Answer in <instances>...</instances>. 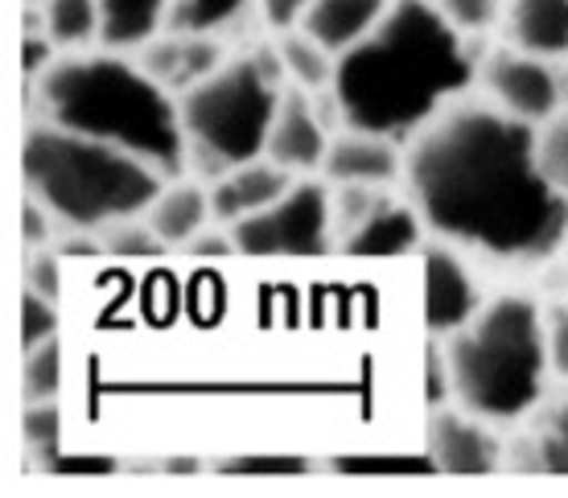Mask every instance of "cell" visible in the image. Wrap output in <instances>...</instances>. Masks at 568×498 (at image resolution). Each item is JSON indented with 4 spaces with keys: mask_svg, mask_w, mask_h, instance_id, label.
<instances>
[{
    "mask_svg": "<svg viewBox=\"0 0 568 498\" xmlns=\"http://www.w3.org/2000/svg\"><path fill=\"white\" fill-rule=\"evenodd\" d=\"M507 45L536 58H568V0H507Z\"/></svg>",
    "mask_w": 568,
    "mask_h": 498,
    "instance_id": "17",
    "label": "cell"
},
{
    "mask_svg": "<svg viewBox=\"0 0 568 498\" xmlns=\"http://www.w3.org/2000/svg\"><path fill=\"white\" fill-rule=\"evenodd\" d=\"M293 182H297V173L281 170V165H276V161H268V157H252V161L231 165V170H223L214 182H206V185H211L214 223L235 227V223L252 218L256 211L272 206V202L281 199Z\"/></svg>",
    "mask_w": 568,
    "mask_h": 498,
    "instance_id": "15",
    "label": "cell"
},
{
    "mask_svg": "<svg viewBox=\"0 0 568 498\" xmlns=\"http://www.w3.org/2000/svg\"><path fill=\"white\" fill-rule=\"evenodd\" d=\"M58 384H62V350H58V338L26 350V379H21L26 404H50L58 396Z\"/></svg>",
    "mask_w": 568,
    "mask_h": 498,
    "instance_id": "25",
    "label": "cell"
},
{
    "mask_svg": "<svg viewBox=\"0 0 568 498\" xmlns=\"http://www.w3.org/2000/svg\"><path fill=\"white\" fill-rule=\"evenodd\" d=\"M21 305H26V309H21V346H26V350L58 338L54 297H45V293H38V288H26Z\"/></svg>",
    "mask_w": 568,
    "mask_h": 498,
    "instance_id": "28",
    "label": "cell"
},
{
    "mask_svg": "<svg viewBox=\"0 0 568 498\" xmlns=\"http://www.w3.org/2000/svg\"><path fill=\"white\" fill-rule=\"evenodd\" d=\"M21 173L29 199L54 214V223L95 235L120 218L144 214L165 185V173L129 149L67 132L50 120L26 132Z\"/></svg>",
    "mask_w": 568,
    "mask_h": 498,
    "instance_id": "4",
    "label": "cell"
},
{
    "mask_svg": "<svg viewBox=\"0 0 568 498\" xmlns=\"http://www.w3.org/2000/svg\"><path fill=\"white\" fill-rule=\"evenodd\" d=\"M524 470L531 474H568V396L552 408L536 437L524 441Z\"/></svg>",
    "mask_w": 568,
    "mask_h": 498,
    "instance_id": "23",
    "label": "cell"
},
{
    "mask_svg": "<svg viewBox=\"0 0 568 498\" xmlns=\"http://www.w3.org/2000/svg\"><path fill=\"white\" fill-rule=\"evenodd\" d=\"M437 9L462 38H478V33L503 21L507 0H437Z\"/></svg>",
    "mask_w": 568,
    "mask_h": 498,
    "instance_id": "27",
    "label": "cell"
},
{
    "mask_svg": "<svg viewBox=\"0 0 568 498\" xmlns=\"http://www.w3.org/2000/svg\"><path fill=\"white\" fill-rule=\"evenodd\" d=\"M544 350H548V370L556 379H568V301L544 305Z\"/></svg>",
    "mask_w": 568,
    "mask_h": 498,
    "instance_id": "29",
    "label": "cell"
},
{
    "mask_svg": "<svg viewBox=\"0 0 568 498\" xmlns=\"http://www.w3.org/2000/svg\"><path fill=\"white\" fill-rule=\"evenodd\" d=\"M387 4L392 0H313L301 29L317 38L334 58H342L384 21Z\"/></svg>",
    "mask_w": 568,
    "mask_h": 498,
    "instance_id": "18",
    "label": "cell"
},
{
    "mask_svg": "<svg viewBox=\"0 0 568 498\" xmlns=\"http://www.w3.org/2000/svg\"><path fill=\"white\" fill-rule=\"evenodd\" d=\"M404 182L437 240L507 264H540L565 247L568 199L536 165V129L495 103L457 100L416 132Z\"/></svg>",
    "mask_w": 568,
    "mask_h": 498,
    "instance_id": "1",
    "label": "cell"
},
{
    "mask_svg": "<svg viewBox=\"0 0 568 498\" xmlns=\"http://www.w3.org/2000/svg\"><path fill=\"white\" fill-rule=\"evenodd\" d=\"M33 87L42 120L58 129L129 149L165 177L190 165L182 103L129 50H71Z\"/></svg>",
    "mask_w": 568,
    "mask_h": 498,
    "instance_id": "3",
    "label": "cell"
},
{
    "mask_svg": "<svg viewBox=\"0 0 568 498\" xmlns=\"http://www.w3.org/2000/svg\"><path fill=\"white\" fill-rule=\"evenodd\" d=\"M310 4L313 0H256V13L272 33H284V29H301Z\"/></svg>",
    "mask_w": 568,
    "mask_h": 498,
    "instance_id": "30",
    "label": "cell"
},
{
    "mask_svg": "<svg viewBox=\"0 0 568 498\" xmlns=\"http://www.w3.org/2000/svg\"><path fill=\"white\" fill-rule=\"evenodd\" d=\"M404 161H408V149L399 141L342 124L329 136L322 177H329V185H392L404 177Z\"/></svg>",
    "mask_w": 568,
    "mask_h": 498,
    "instance_id": "13",
    "label": "cell"
},
{
    "mask_svg": "<svg viewBox=\"0 0 568 498\" xmlns=\"http://www.w3.org/2000/svg\"><path fill=\"white\" fill-rule=\"evenodd\" d=\"M240 256L256 260H310L329 252L334 243V211H329V185L313 182L310 173L284 190L281 199L227 227Z\"/></svg>",
    "mask_w": 568,
    "mask_h": 498,
    "instance_id": "7",
    "label": "cell"
},
{
    "mask_svg": "<svg viewBox=\"0 0 568 498\" xmlns=\"http://www.w3.org/2000/svg\"><path fill=\"white\" fill-rule=\"evenodd\" d=\"M449 396L490 425L524 420L548 384L544 305L524 293L490 297L466 326L445 338Z\"/></svg>",
    "mask_w": 568,
    "mask_h": 498,
    "instance_id": "5",
    "label": "cell"
},
{
    "mask_svg": "<svg viewBox=\"0 0 568 498\" xmlns=\"http://www.w3.org/2000/svg\"><path fill=\"white\" fill-rule=\"evenodd\" d=\"M256 0H170L165 9V29L173 33H223L240 21L243 13H252Z\"/></svg>",
    "mask_w": 568,
    "mask_h": 498,
    "instance_id": "22",
    "label": "cell"
},
{
    "mask_svg": "<svg viewBox=\"0 0 568 498\" xmlns=\"http://www.w3.org/2000/svg\"><path fill=\"white\" fill-rule=\"evenodd\" d=\"M231 470H260V466H256V461H240V466H231ZM264 470H272V474H276V470H301V466H297V461H268V466H264Z\"/></svg>",
    "mask_w": 568,
    "mask_h": 498,
    "instance_id": "31",
    "label": "cell"
},
{
    "mask_svg": "<svg viewBox=\"0 0 568 498\" xmlns=\"http://www.w3.org/2000/svg\"><path fill=\"white\" fill-rule=\"evenodd\" d=\"M425 235H428V227H425V218H420V211H416V202L392 199L384 190V199L371 206L367 218H363L338 247L355 260H392V256L420 252V247H425Z\"/></svg>",
    "mask_w": 568,
    "mask_h": 498,
    "instance_id": "14",
    "label": "cell"
},
{
    "mask_svg": "<svg viewBox=\"0 0 568 498\" xmlns=\"http://www.w3.org/2000/svg\"><path fill=\"white\" fill-rule=\"evenodd\" d=\"M536 165H540L544 182L552 185L560 199H568V108L536 124Z\"/></svg>",
    "mask_w": 568,
    "mask_h": 498,
    "instance_id": "24",
    "label": "cell"
},
{
    "mask_svg": "<svg viewBox=\"0 0 568 498\" xmlns=\"http://www.w3.org/2000/svg\"><path fill=\"white\" fill-rule=\"evenodd\" d=\"M132 58H136L170 95L182 100L185 91H194L202 79H211L231 54L223 50V42H219L214 33H173V29H161L156 38L136 45Z\"/></svg>",
    "mask_w": 568,
    "mask_h": 498,
    "instance_id": "12",
    "label": "cell"
},
{
    "mask_svg": "<svg viewBox=\"0 0 568 498\" xmlns=\"http://www.w3.org/2000/svg\"><path fill=\"white\" fill-rule=\"evenodd\" d=\"M149 227L165 247H185L206 231V223H214L211 211V185L199 182L194 173L182 177H165V185L156 190V199L149 202Z\"/></svg>",
    "mask_w": 568,
    "mask_h": 498,
    "instance_id": "16",
    "label": "cell"
},
{
    "mask_svg": "<svg viewBox=\"0 0 568 498\" xmlns=\"http://www.w3.org/2000/svg\"><path fill=\"white\" fill-rule=\"evenodd\" d=\"M478 79L486 83V95L495 108L507 115L524 120V124H544L548 115L565 108V91H560V71L548 58H536L515 45H498L483 58Z\"/></svg>",
    "mask_w": 568,
    "mask_h": 498,
    "instance_id": "8",
    "label": "cell"
},
{
    "mask_svg": "<svg viewBox=\"0 0 568 498\" xmlns=\"http://www.w3.org/2000/svg\"><path fill=\"white\" fill-rule=\"evenodd\" d=\"M284 95V71L276 45L268 54L227 58L211 79H202L182 100V124L190 141L185 173H202L214 182L240 161L264 157L272 115Z\"/></svg>",
    "mask_w": 568,
    "mask_h": 498,
    "instance_id": "6",
    "label": "cell"
},
{
    "mask_svg": "<svg viewBox=\"0 0 568 498\" xmlns=\"http://www.w3.org/2000/svg\"><path fill=\"white\" fill-rule=\"evenodd\" d=\"M38 26L58 50H91L100 45L103 17L100 0H38Z\"/></svg>",
    "mask_w": 568,
    "mask_h": 498,
    "instance_id": "21",
    "label": "cell"
},
{
    "mask_svg": "<svg viewBox=\"0 0 568 498\" xmlns=\"http://www.w3.org/2000/svg\"><path fill=\"white\" fill-rule=\"evenodd\" d=\"M29 4H38V0H29Z\"/></svg>",
    "mask_w": 568,
    "mask_h": 498,
    "instance_id": "33",
    "label": "cell"
},
{
    "mask_svg": "<svg viewBox=\"0 0 568 498\" xmlns=\"http://www.w3.org/2000/svg\"><path fill=\"white\" fill-rule=\"evenodd\" d=\"M100 243H103V252H115V256H156V252H165V243L153 235V227H149L144 214H136V218H120V223H112V227H103Z\"/></svg>",
    "mask_w": 568,
    "mask_h": 498,
    "instance_id": "26",
    "label": "cell"
},
{
    "mask_svg": "<svg viewBox=\"0 0 568 498\" xmlns=\"http://www.w3.org/2000/svg\"><path fill=\"white\" fill-rule=\"evenodd\" d=\"M329 120L317 112V95L313 91H301V87H284L281 103H276V115H272L268 144H264V157L276 161L281 170L297 173H322V161H326L329 149Z\"/></svg>",
    "mask_w": 568,
    "mask_h": 498,
    "instance_id": "11",
    "label": "cell"
},
{
    "mask_svg": "<svg viewBox=\"0 0 568 498\" xmlns=\"http://www.w3.org/2000/svg\"><path fill=\"white\" fill-rule=\"evenodd\" d=\"M416 256L425 268V326L433 338H449L486 305L483 285L457 243L433 235V243H425Z\"/></svg>",
    "mask_w": 568,
    "mask_h": 498,
    "instance_id": "10",
    "label": "cell"
},
{
    "mask_svg": "<svg viewBox=\"0 0 568 498\" xmlns=\"http://www.w3.org/2000/svg\"><path fill=\"white\" fill-rule=\"evenodd\" d=\"M272 45L281 58L284 83L301 87V91H329L338 58L329 54L317 38H310L305 29H284V33H272Z\"/></svg>",
    "mask_w": 568,
    "mask_h": 498,
    "instance_id": "19",
    "label": "cell"
},
{
    "mask_svg": "<svg viewBox=\"0 0 568 498\" xmlns=\"http://www.w3.org/2000/svg\"><path fill=\"white\" fill-rule=\"evenodd\" d=\"M425 457L433 474L445 478H486L503 466V445H498L490 420H483L469 408H445L433 404L425 420Z\"/></svg>",
    "mask_w": 568,
    "mask_h": 498,
    "instance_id": "9",
    "label": "cell"
},
{
    "mask_svg": "<svg viewBox=\"0 0 568 498\" xmlns=\"http://www.w3.org/2000/svg\"><path fill=\"white\" fill-rule=\"evenodd\" d=\"M165 9H170V0H100V45L132 54L136 45H144L165 29Z\"/></svg>",
    "mask_w": 568,
    "mask_h": 498,
    "instance_id": "20",
    "label": "cell"
},
{
    "mask_svg": "<svg viewBox=\"0 0 568 498\" xmlns=\"http://www.w3.org/2000/svg\"><path fill=\"white\" fill-rule=\"evenodd\" d=\"M560 252H565V256H568V235H565V247H560Z\"/></svg>",
    "mask_w": 568,
    "mask_h": 498,
    "instance_id": "32",
    "label": "cell"
},
{
    "mask_svg": "<svg viewBox=\"0 0 568 498\" xmlns=\"http://www.w3.org/2000/svg\"><path fill=\"white\" fill-rule=\"evenodd\" d=\"M478 67L469 38L445 21L437 0H392L384 21L338 58L329 95L342 124L408 144L466 100Z\"/></svg>",
    "mask_w": 568,
    "mask_h": 498,
    "instance_id": "2",
    "label": "cell"
}]
</instances>
